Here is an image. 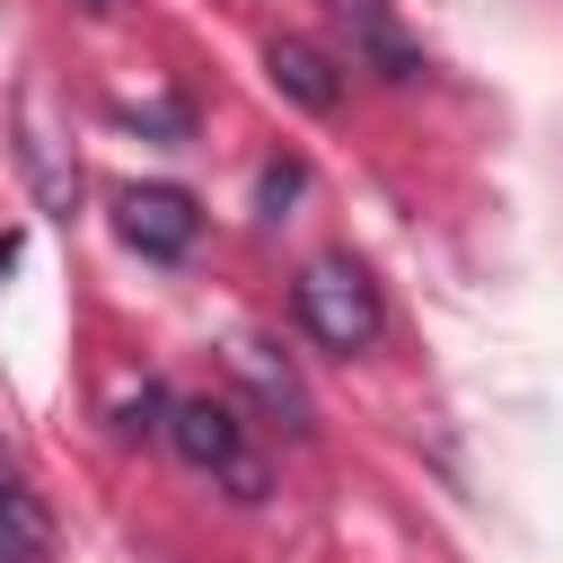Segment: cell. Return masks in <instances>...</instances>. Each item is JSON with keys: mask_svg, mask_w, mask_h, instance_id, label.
<instances>
[{"mask_svg": "<svg viewBox=\"0 0 563 563\" xmlns=\"http://www.w3.org/2000/svg\"><path fill=\"white\" fill-rule=\"evenodd\" d=\"M299 325H308L325 352H369L387 317H378L369 273H361V264H343V255H325V264H308V273H299Z\"/></svg>", "mask_w": 563, "mask_h": 563, "instance_id": "obj_1", "label": "cell"}, {"mask_svg": "<svg viewBox=\"0 0 563 563\" xmlns=\"http://www.w3.org/2000/svg\"><path fill=\"white\" fill-rule=\"evenodd\" d=\"M167 440H176V457H185V466L229 475V493H238V501H264V466L246 457V440H238V413H229V405H211V396L167 405Z\"/></svg>", "mask_w": 563, "mask_h": 563, "instance_id": "obj_2", "label": "cell"}, {"mask_svg": "<svg viewBox=\"0 0 563 563\" xmlns=\"http://www.w3.org/2000/svg\"><path fill=\"white\" fill-rule=\"evenodd\" d=\"M114 229H123V246H141V255H185L194 229H202V211H194V194H176V185H132L123 211H114Z\"/></svg>", "mask_w": 563, "mask_h": 563, "instance_id": "obj_3", "label": "cell"}, {"mask_svg": "<svg viewBox=\"0 0 563 563\" xmlns=\"http://www.w3.org/2000/svg\"><path fill=\"white\" fill-rule=\"evenodd\" d=\"M264 70H273V88H282L290 106H308V114H334V106H343V70H334V53H317L308 35H273V44H264Z\"/></svg>", "mask_w": 563, "mask_h": 563, "instance_id": "obj_4", "label": "cell"}, {"mask_svg": "<svg viewBox=\"0 0 563 563\" xmlns=\"http://www.w3.org/2000/svg\"><path fill=\"white\" fill-rule=\"evenodd\" d=\"M325 18H334V26L352 35V53L378 62L387 79H422V53L396 35V9H387V0H325Z\"/></svg>", "mask_w": 563, "mask_h": 563, "instance_id": "obj_5", "label": "cell"}, {"mask_svg": "<svg viewBox=\"0 0 563 563\" xmlns=\"http://www.w3.org/2000/svg\"><path fill=\"white\" fill-rule=\"evenodd\" d=\"M44 554V510H35V493H0V563H35Z\"/></svg>", "mask_w": 563, "mask_h": 563, "instance_id": "obj_6", "label": "cell"}, {"mask_svg": "<svg viewBox=\"0 0 563 563\" xmlns=\"http://www.w3.org/2000/svg\"><path fill=\"white\" fill-rule=\"evenodd\" d=\"M238 369H246V378H255V387H264V396L290 413V431H308V396H299V378H290V369L264 352V343H238Z\"/></svg>", "mask_w": 563, "mask_h": 563, "instance_id": "obj_7", "label": "cell"}, {"mask_svg": "<svg viewBox=\"0 0 563 563\" xmlns=\"http://www.w3.org/2000/svg\"><path fill=\"white\" fill-rule=\"evenodd\" d=\"M299 185H308V167H299V158H273V167L255 176V211L282 220V202H299Z\"/></svg>", "mask_w": 563, "mask_h": 563, "instance_id": "obj_8", "label": "cell"}, {"mask_svg": "<svg viewBox=\"0 0 563 563\" xmlns=\"http://www.w3.org/2000/svg\"><path fill=\"white\" fill-rule=\"evenodd\" d=\"M9 264H18V229H0V273H9Z\"/></svg>", "mask_w": 563, "mask_h": 563, "instance_id": "obj_9", "label": "cell"}, {"mask_svg": "<svg viewBox=\"0 0 563 563\" xmlns=\"http://www.w3.org/2000/svg\"><path fill=\"white\" fill-rule=\"evenodd\" d=\"M79 9H97V18H114V9H123V0H79Z\"/></svg>", "mask_w": 563, "mask_h": 563, "instance_id": "obj_10", "label": "cell"}, {"mask_svg": "<svg viewBox=\"0 0 563 563\" xmlns=\"http://www.w3.org/2000/svg\"><path fill=\"white\" fill-rule=\"evenodd\" d=\"M9 484H18V475H9V466H0V493H9Z\"/></svg>", "mask_w": 563, "mask_h": 563, "instance_id": "obj_11", "label": "cell"}]
</instances>
